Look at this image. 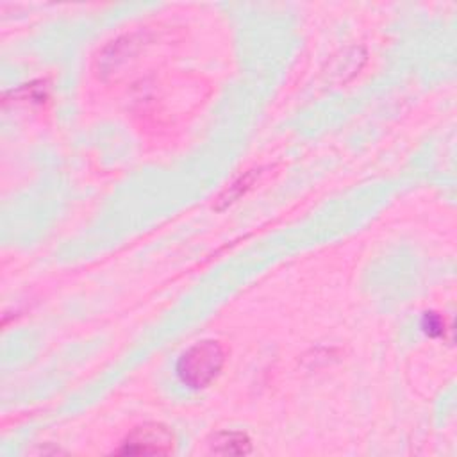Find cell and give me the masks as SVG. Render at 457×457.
Segmentation results:
<instances>
[{
    "mask_svg": "<svg viewBox=\"0 0 457 457\" xmlns=\"http://www.w3.org/2000/svg\"><path fill=\"white\" fill-rule=\"evenodd\" d=\"M173 446H175V437L168 427L159 423H145L141 427H136L127 436L120 453L164 455L173 452Z\"/></svg>",
    "mask_w": 457,
    "mask_h": 457,
    "instance_id": "obj_2",
    "label": "cell"
},
{
    "mask_svg": "<svg viewBox=\"0 0 457 457\" xmlns=\"http://www.w3.org/2000/svg\"><path fill=\"white\" fill-rule=\"evenodd\" d=\"M225 362V352L218 341L205 339L189 346L177 361L175 371L179 380L191 387L202 389L209 386Z\"/></svg>",
    "mask_w": 457,
    "mask_h": 457,
    "instance_id": "obj_1",
    "label": "cell"
},
{
    "mask_svg": "<svg viewBox=\"0 0 457 457\" xmlns=\"http://www.w3.org/2000/svg\"><path fill=\"white\" fill-rule=\"evenodd\" d=\"M423 328L427 334L430 336H443L445 332V321L437 316V314H425V320H423Z\"/></svg>",
    "mask_w": 457,
    "mask_h": 457,
    "instance_id": "obj_4",
    "label": "cell"
},
{
    "mask_svg": "<svg viewBox=\"0 0 457 457\" xmlns=\"http://www.w3.org/2000/svg\"><path fill=\"white\" fill-rule=\"evenodd\" d=\"M211 450L221 455H241L250 452V439L243 432H220L211 441Z\"/></svg>",
    "mask_w": 457,
    "mask_h": 457,
    "instance_id": "obj_3",
    "label": "cell"
}]
</instances>
